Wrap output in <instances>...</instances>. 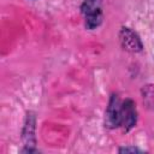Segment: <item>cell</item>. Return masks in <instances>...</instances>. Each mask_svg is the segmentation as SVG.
Wrapping results in <instances>:
<instances>
[{
  "mask_svg": "<svg viewBox=\"0 0 154 154\" xmlns=\"http://www.w3.org/2000/svg\"><path fill=\"white\" fill-rule=\"evenodd\" d=\"M122 101L117 95H112L105 113V125L109 129L120 126L122 124Z\"/></svg>",
  "mask_w": 154,
  "mask_h": 154,
  "instance_id": "2",
  "label": "cell"
},
{
  "mask_svg": "<svg viewBox=\"0 0 154 154\" xmlns=\"http://www.w3.org/2000/svg\"><path fill=\"white\" fill-rule=\"evenodd\" d=\"M81 11L85 19L87 29H95L102 22L101 0H84L81 6Z\"/></svg>",
  "mask_w": 154,
  "mask_h": 154,
  "instance_id": "1",
  "label": "cell"
},
{
  "mask_svg": "<svg viewBox=\"0 0 154 154\" xmlns=\"http://www.w3.org/2000/svg\"><path fill=\"white\" fill-rule=\"evenodd\" d=\"M137 122V111L136 105L131 99H126L122 103V124L125 131L131 130Z\"/></svg>",
  "mask_w": 154,
  "mask_h": 154,
  "instance_id": "3",
  "label": "cell"
},
{
  "mask_svg": "<svg viewBox=\"0 0 154 154\" xmlns=\"http://www.w3.org/2000/svg\"><path fill=\"white\" fill-rule=\"evenodd\" d=\"M119 152H125V153H128V152H140V149H137V148H123V149H120Z\"/></svg>",
  "mask_w": 154,
  "mask_h": 154,
  "instance_id": "5",
  "label": "cell"
},
{
  "mask_svg": "<svg viewBox=\"0 0 154 154\" xmlns=\"http://www.w3.org/2000/svg\"><path fill=\"white\" fill-rule=\"evenodd\" d=\"M122 46L130 52H140L142 49V42L138 36L129 28H123L119 34Z\"/></svg>",
  "mask_w": 154,
  "mask_h": 154,
  "instance_id": "4",
  "label": "cell"
}]
</instances>
